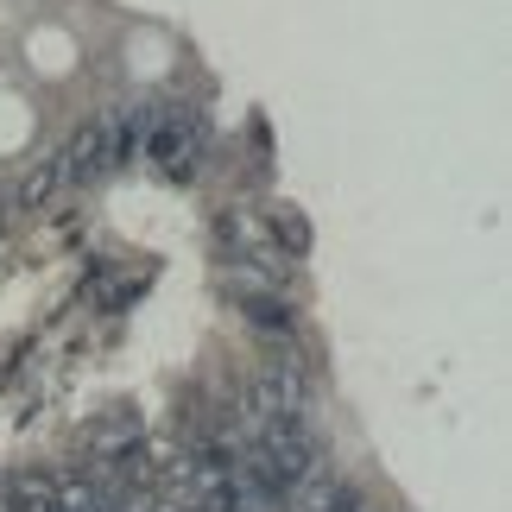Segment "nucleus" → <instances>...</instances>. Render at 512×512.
I'll use <instances>...</instances> for the list:
<instances>
[{"label": "nucleus", "mask_w": 512, "mask_h": 512, "mask_svg": "<svg viewBox=\"0 0 512 512\" xmlns=\"http://www.w3.org/2000/svg\"><path fill=\"white\" fill-rule=\"evenodd\" d=\"M234 475H241V487L253 500H291L310 475H317V437L304 430L298 411H291V418H266L260 443L234 462Z\"/></svg>", "instance_id": "f257e3e1"}, {"label": "nucleus", "mask_w": 512, "mask_h": 512, "mask_svg": "<svg viewBox=\"0 0 512 512\" xmlns=\"http://www.w3.org/2000/svg\"><path fill=\"white\" fill-rule=\"evenodd\" d=\"M203 140H209V127H203V114H159V121H146V159L159 165V177H184L196 171V159H203Z\"/></svg>", "instance_id": "f03ea898"}, {"label": "nucleus", "mask_w": 512, "mask_h": 512, "mask_svg": "<svg viewBox=\"0 0 512 512\" xmlns=\"http://www.w3.org/2000/svg\"><path fill=\"white\" fill-rule=\"evenodd\" d=\"M57 190H64V171H57V159H45V165L26 177V184H19V203H26V209H45Z\"/></svg>", "instance_id": "7ed1b4c3"}, {"label": "nucleus", "mask_w": 512, "mask_h": 512, "mask_svg": "<svg viewBox=\"0 0 512 512\" xmlns=\"http://www.w3.org/2000/svg\"><path fill=\"white\" fill-rule=\"evenodd\" d=\"M241 310L260 329H285L291 323V310H285V298H272V291H241Z\"/></svg>", "instance_id": "20e7f679"}, {"label": "nucleus", "mask_w": 512, "mask_h": 512, "mask_svg": "<svg viewBox=\"0 0 512 512\" xmlns=\"http://www.w3.org/2000/svg\"><path fill=\"white\" fill-rule=\"evenodd\" d=\"M272 234H279V241H285L291 253H304V247H310V228H304V215H291V209H279V215H272Z\"/></svg>", "instance_id": "39448f33"}]
</instances>
